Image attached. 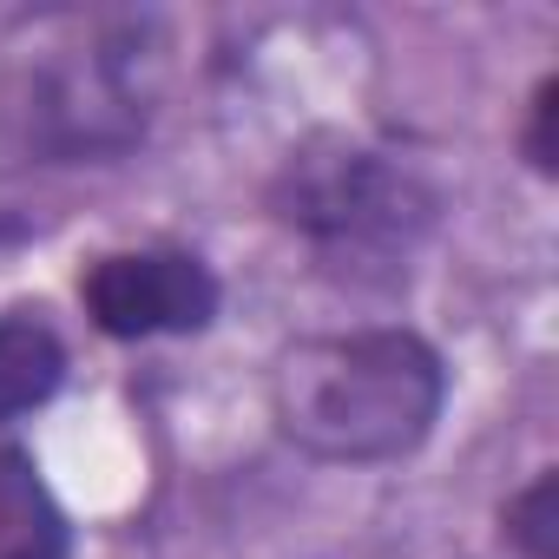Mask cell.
<instances>
[{"label":"cell","instance_id":"obj_7","mask_svg":"<svg viewBox=\"0 0 559 559\" xmlns=\"http://www.w3.org/2000/svg\"><path fill=\"white\" fill-rule=\"evenodd\" d=\"M500 539L520 559H559V467H533L507 500H500Z\"/></svg>","mask_w":559,"mask_h":559},{"label":"cell","instance_id":"obj_1","mask_svg":"<svg viewBox=\"0 0 559 559\" xmlns=\"http://www.w3.org/2000/svg\"><path fill=\"white\" fill-rule=\"evenodd\" d=\"M270 428L317 467H395L448 408V356L415 323L310 330L270 356Z\"/></svg>","mask_w":559,"mask_h":559},{"label":"cell","instance_id":"obj_8","mask_svg":"<svg viewBox=\"0 0 559 559\" xmlns=\"http://www.w3.org/2000/svg\"><path fill=\"white\" fill-rule=\"evenodd\" d=\"M552 119H559V73H539L526 93V126H520V158L539 185L559 178V145H552Z\"/></svg>","mask_w":559,"mask_h":559},{"label":"cell","instance_id":"obj_2","mask_svg":"<svg viewBox=\"0 0 559 559\" xmlns=\"http://www.w3.org/2000/svg\"><path fill=\"white\" fill-rule=\"evenodd\" d=\"M263 211L336 270H395L428 243L448 198L428 165H415L389 139L317 126L276 158Z\"/></svg>","mask_w":559,"mask_h":559},{"label":"cell","instance_id":"obj_6","mask_svg":"<svg viewBox=\"0 0 559 559\" xmlns=\"http://www.w3.org/2000/svg\"><path fill=\"white\" fill-rule=\"evenodd\" d=\"M0 559H73V520L21 441H0Z\"/></svg>","mask_w":559,"mask_h":559},{"label":"cell","instance_id":"obj_3","mask_svg":"<svg viewBox=\"0 0 559 559\" xmlns=\"http://www.w3.org/2000/svg\"><path fill=\"white\" fill-rule=\"evenodd\" d=\"M165 21L152 14H93L73 21L60 47L27 80V139L60 158H126L145 145L158 106H165Z\"/></svg>","mask_w":559,"mask_h":559},{"label":"cell","instance_id":"obj_4","mask_svg":"<svg viewBox=\"0 0 559 559\" xmlns=\"http://www.w3.org/2000/svg\"><path fill=\"white\" fill-rule=\"evenodd\" d=\"M80 310L106 343H178L217 323L224 284L185 243H126L80 270Z\"/></svg>","mask_w":559,"mask_h":559},{"label":"cell","instance_id":"obj_5","mask_svg":"<svg viewBox=\"0 0 559 559\" xmlns=\"http://www.w3.org/2000/svg\"><path fill=\"white\" fill-rule=\"evenodd\" d=\"M67 369H73V356H67V336L47 323V310H34V304L0 310V428L47 408L67 389Z\"/></svg>","mask_w":559,"mask_h":559},{"label":"cell","instance_id":"obj_9","mask_svg":"<svg viewBox=\"0 0 559 559\" xmlns=\"http://www.w3.org/2000/svg\"><path fill=\"white\" fill-rule=\"evenodd\" d=\"M21 237H27V224H21V217H0V250L21 243Z\"/></svg>","mask_w":559,"mask_h":559}]
</instances>
